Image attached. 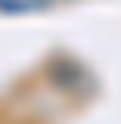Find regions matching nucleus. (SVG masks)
Returning <instances> with one entry per match:
<instances>
[{"instance_id":"obj_1","label":"nucleus","mask_w":121,"mask_h":124,"mask_svg":"<svg viewBox=\"0 0 121 124\" xmlns=\"http://www.w3.org/2000/svg\"><path fill=\"white\" fill-rule=\"evenodd\" d=\"M48 73H51V80H55V88H66V91H81V88H88V70L81 66V62H74V58H51L48 62Z\"/></svg>"}]
</instances>
